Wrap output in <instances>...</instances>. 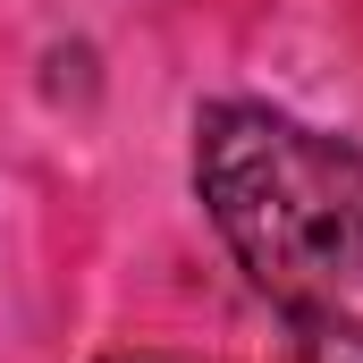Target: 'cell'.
I'll return each instance as SVG.
<instances>
[{
	"mask_svg": "<svg viewBox=\"0 0 363 363\" xmlns=\"http://www.w3.org/2000/svg\"><path fill=\"white\" fill-rule=\"evenodd\" d=\"M296 363H363V330L338 321V304L296 313Z\"/></svg>",
	"mask_w": 363,
	"mask_h": 363,
	"instance_id": "7a4b0ae2",
	"label": "cell"
},
{
	"mask_svg": "<svg viewBox=\"0 0 363 363\" xmlns=\"http://www.w3.org/2000/svg\"><path fill=\"white\" fill-rule=\"evenodd\" d=\"M194 194L245 279L287 304L363 287V152L271 101H211L194 118Z\"/></svg>",
	"mask_w": 363,
	"mask_h": 363,
	"instance_id": "6da1fadb",
	"label": "cell"
}]
</instances>
